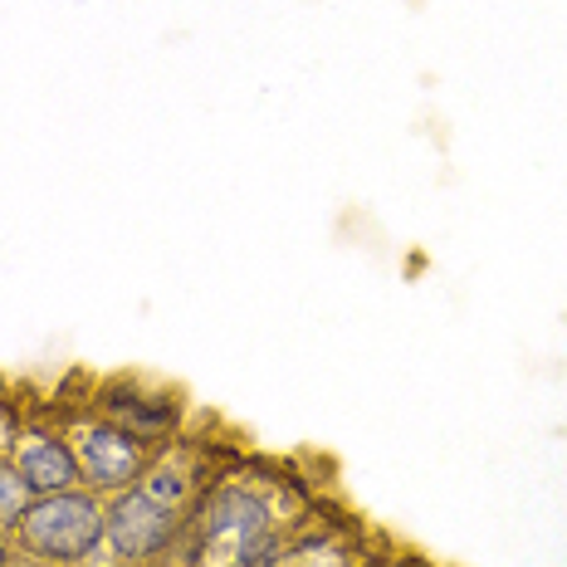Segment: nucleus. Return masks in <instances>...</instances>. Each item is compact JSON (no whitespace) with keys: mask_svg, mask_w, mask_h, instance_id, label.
I'll return each instance as SVG.
<instances>
[{"mask_svg":"<svg viewBox=\"0 0 567 567\" xmlns=\"http://www.w3.org/2000/svg\"><path fill=\"white\" fill-rule=\"evenodd\" d=\"M103 534H109V504L93 489L40 494L16 524L20 553L44 567H84L99 558Z\"/></svg>","mask_w":567,"mask_h":567,"instance_id":"obj_1","label":"nucleus"},{"mask_svg":"<svg viewBox=\"0 0 567 567\" xmlns=\"http://www.w3.org/2000/svg\"><path fill=\"white\" fill-rule=\"evenodd\" d=\"M182 528H186L182 509H167V504L147 499V494L133 484V489L113 494L103 548H109L123 567H133V563H147V558H157V553H167L172 543L182 538Z\"/></svg>","mask_w":567,"mask_h":567,"instance_id":"obj_2","label":"nucleus"},{"mask_svg":"<svg viewBox=\"0 0 567 567\" xmlns=\"http://www.w3.org/2000/svg\"><path fill=\"white\" fill-rule=\"evenodd\" d=\"M74 455H79V470H84L89 489L99 494H123L147 475V441H137L133 431L113 421H89L74 431Z\"/></svg>","mask_w":567,"mask_h":567,"instance_id":"obj_3","label":"nucleus"},{"mask_svg":"<svg viewBox=\"0 0 567 567\" xmlns=\"http://www.w3.org/2000/svg\"><path fill=\"white\" fill-rule=\"evenodd\" d=\"M269 528H275V509H269L255 489H245V484H220V489H210L206 499H200L186 534H192L196 548H230V558H235L245 543L269 534Z\"/></svg>","mask_w":567,"mask_h":567,"instance_id":"obj_4","label":"nucleus"},{"mask_svg":"<svg viewBox=\"0 0 567 567\" xmlns=\"http://www.w3.org/2000/svg\"><path fill=\"white\" fill-rule=\"evenodd\" d=\"M16 470L25 475L34 499H40V494H64V489H79V484H84L74 441H64V435H30V441L16 451Z\"/></svg>","mask_w":567,"mask_h":567,"instance_id":"obj_5","label":"nucleus"},{"mask_svg":"<svg viewBox=\"0 0 567 567\" xmlns=\"http://www.w3.org/2000/svg\"><path fill=\"white\" fill-rule=\"evenodd\" d=\"M103 421H113V425H123V431H133L137 441H162V435H172V425H176V401L167 396H142L137 386H109L103 392Z\"/></svg>","mask_w":567,"mask_h":567,"instance_id":"obj_6","label":"nucleus"},{"mask_svg":"<svg viewBox=\"0 0 567 567\" xmlns=\"http://www.w3.org/2000/svg\"><path fill=\"white\" fill-rule=\"evenodd\" d=\"M137 489L147 494V499L167 504V509H182V504L196 494V480H192V470H186V465L162 460V465H147V475L137 480Z\"/></svg>","mask_w":567,"mask_h":567,"instance_id":"obj_7","label":"nucleus"},{"mask_svg":"<svg viewBox=\"0 0 567 567\" xmlns=\"http://www.w3.org/2000/svg\"><path fill=\"white\" fill-rule=\"evenodd\" d=\"M30 504H34V489L16 470V460H0V528H16Z\"/></svg>","mask_w":567,"mask_h":567,"instance_id":"obj_8","label":"nucleus"},{"mask_svg":"<svg viewBox=\"0 0 567 567\" xmlns=\"http://www.w3.org/2000/svg\"><path fill=\"white\" fill-rule=\"evenodd\" d=\"M0 567H16V548H10L6 528H0Z\"/></svg>","mask_w":567,"mask_h":567,"instance_id":"obj_9","label":"nucleus"},{"mask_svg":"<svg viewBox=\"0 0 567 567\" xmlns=\"http://www.w3.org/2000/svg\"><path fill=\"white\" fill-rule=\"evenodd\" d=\"M289 567H328V563H323V558H293Z\"/></svg>","mask_w":567,"mask_h":567,"instance_id":"obj_10","label":"nucleus"},{"mask_svg":"<svg viewBox=\"0 0 567 567\" xmlns=\"http://www.w3.org/2000/svg\"><path fill=\"white\" fill-rule=\"evenodd\" d=\"M220 567H240V563H220Z\"/></svg>","mask_w":567,"mask_h":567,"instance_id":"obj_11","label":"nucleus"}]
</instances>
